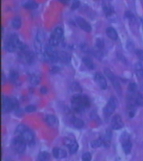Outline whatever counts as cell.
I'll return each instance as SVG.
<instances>
[{
    "instance_id": "cell-45",
    "label": "cell",
    "mask_w": 143,
    "mask_h": 161,
    "mask_svg": "<svg viewBox=\"0 0 143 161\" xmlns=\"http://www.w3.org/2000/svg\"><path fill=\"white\" fill-rule=\"evenodd\" d=\"M58 71H59V67H55L52 69V70H51V73H57Z\"/></svg>"
},
{
    "instance_id": "cell-2",
    "label": "cell",
    "mask_w": 143,
    "mask_h": 161,
    "mask_svg": "<svg viewBox=\"0 0 143 161\" xmlns=\"http://www.w3.org/2000/svg\"><path fill=\"white\" fill-rule=\"evenodd\" d=\"M21 43H22V42L19 41L17 35L13 34L9 37V39L5 42V48L7 52H14L19 49Z\"/></svg>"
},
{
    "instance_id": "cell-20",
    "label": "cell",
    "mask_w": 143,
    "mask_h": 161,
    "mask_svg": "<svg viewBox=\"0 0 143 161\" xmlns=\"http://www.w3.org/2000/svg\"><path fill=\"white\" fill-rule=\"evenodd\" d=\"M58 57L59 61L62 62L63 63H68L70 61V56L65 52H58Z\"/></svg>"
},
{
    "instance_id": "cell-4",
    "label": "cell",
    "mask_w": 143,
    "mask_h": 161,
    "mask_svg": "<svg viewBox=\"0 0 143 161\" xmlns=\"http://www.w3.org/2000/svg\"><path fill=\"white\" fill-rule=\"evenodd\" d=\"M42 55H43V58L45 60H47V61L52 62V63H56V62H57L59 60L58 52H56L51 45L50 47H47L45 48Z\"/></svg>"
},
{
    "instance_id": "cell-36",
    "label": "cell",
    "mask_w": 143,
    "mask_h": 161,
    "mask_svg": "<svg viewBox=\"0 0 143 161\" xmlns=\"http://www.w3.org/2000/svg\"><path fill=\"white\" fill-rule=\"evenodd\" d=\"M82 160H84V161L91 160V159H92L91 154H90L89 152H84V153L83 154L82 157Z\"/></svg>"
},
{
    "instance_id": "cell-15",
    "label": "cell",
    "mask_w": 143,
    "mask_h": 161,
    "mask_svg": "<svg viewBox=\"0 0 143 161\" xmlns=\"http://www.w3.org/2000/svg\"><path fill=\"white\" fill-rule=\"evenodd\" d=\"M52 154L54 157L57 159H62L67 157V152L63 149L59 148H55L52 150Z\"/></svg>"
},
{
    "instance_id": "cell-33",
    "label": "cell",
    "mask_w": 143,
    "mask_h": 161,
    "mask_svg": "<svg viewBox=\"0 0 143 161\" xmlns=\"http://www.w3.org/2000/svg\"><path fill=\"white\" fill-rule=\"evenodd\" d=\"M96 46H97V49H102L104 47V42L103 41V39H100V38H98L96 41Z\"/></svg>"
},
{
    "instance_id": "cell-29",
    "label": "cell",
    "mask_w": 143,
    "mask_h": 161,
    "mask_svg": "<svg viewBox=\"0 0 143 161\" xmlns=\"http://www.w3.org/2000/svg\"><path fill=\"white\" fill-rule=\"evenodd\" d=\"M104 74H105L106 76L108 77V79H110V81H111V82H113L114 80H116V79H117V77L114 76V75L113 74V73H112V72L110 71L109 69H107V68L104 69Z\"/></svg>"
},
{
    "instance_id": "cell-34",
    "label": "cell",
    "mask_w": 143,
    "mask_h": 161,
    "mask_svg": "<svg viewBox=\"0 0 143 161\" xmlns=\"http://www.w3.org/2000/svg\"><path fill=\"white\" fill-rule=\"evenodd\" d=\"M9 77H10V80L12 81L15 82L17 81V80L19 77V75H18V73L16 71H11L10 75H9Z\"/></svg>"
},
{
    "instance_id": "cell-16",
    "label": "cell",
    "mask_w": 143,
    "mask_h": 161,
    "mask_svg": "<svg viewBox=\"0 0 143 161\" xmlns=\"http://www.w3.org/2000/svg\"><path fill=\"white\" fill-rule=\"evenodd\" d=\"M45 122H47L49 126L50 127H56L58 125V120L55 115H49L45 118Z\"/></svg>"
},
{
    "instance_id": "cell-31",
    "label": "cell",
    "mask_w": 143,
    "mask_h": 161,
    "mask_svg": "<svg viewBox=\"0 0 143 161\" xmlns=\"http://www.w3.org/2000/svg\"><path fill=\"white\" fill-rule=\"evenodd\" d=\"M27 127L25 125H18L17 128L16 130H15V135L16 136H19L24 130H25L26 129H27Z\"/></svg>"
},
{
    "instance_id": "cell-43",
    "label": "cell",
    "mask_w": 143,
    "mask_h": 161,
    "mask_svg": "<svg viewBox=\"0 0 143 161\" xmlns=\"http://www.w3.org/2000/svg\"><path fill=\"white\" fill-rule=\"evenodd\" d=\"M47 92H48V90H47V89L46 87H44V86H43V87H41L40 92L42 93V94H46Z\"/></svg>"
},
{
    "instance_id": "cell-37",
    "label": "cell",
    "mask_w": 143,
    "mask_h": 161,
    "mask_svg": "<svg viewBox=\"0 0 143 161\" xmlns=\"http://www.w3.org/2000/svg\"><path fill=\"white\" fill-rule=\"evenodd\" d=\"M80 2L79 0H74L72 2V7H71V8H72V10H75V9H77V8L80 7Z\"/></svg>"
},
{
    "instance_id": "cell-28",
    "label": "cell",
    "mask_w": 143,
    "mask_h": 161,
    "mask_svg": "<svg viewBox=\"0 0 143 161\" xmlns=\"http://www.w3.org/2000/svg\"><path fill=\"white\" fill-rule=\"evenodd\" d=\"M49 158V154L48 153V152H45V151H44V152H41L39 154V155H38V159H39V160L40 161L47 160Z\"/></svg>"
},
{
    "instance_id": "cell-24",
    "label": "cell",
    "mask_w": 143,
    "mask_h": 161,
    "mask_svg": "<svg viewBox=\"0 0 143 161\" xmlns=\"http://www.w3.org/2000/svg\"><path fill=\"white\" fill-rule=\"evenodd\" d=\"M82 62L84 64V65H85L87 68L90 69V70H93V69L94 68V63H93L92 60L90 58H89V57H84V58L82 59Z\"/></svg>"
},
{
    "instance_id": "cell-35",
    "label": "cell",
    "mask_w": 143,
    "mask_h": 161,
    "mask_svg": "<svg viewBox=\"0 0 143 161\" xmlns=\"http://www.w3.org/2000/svg\"><path fill=\"white\" fill-rule=\"evenodd\" d=\"M137 86L136 83L132 82L129 84L128 90L130 91V92H132V93L134 92H136V90H137Z\"/></svg>"
},
{
    "instance_id": "cell-7",
    "label": "cell",
    "mask_w": 143,
    "mask_h": 161,
    "mask_svg": "<svg viewBox=\"0 0 143 161\" xmlns=\"http://www.w3.org/2000/svg\"><path fill=\"white\" fill-rule=\"evenodd\" d=\"M45 39V35L42 30H39L37 33L35 39V49L38 53H41L42 51V45Z\"/></svg>"
},
{
    "instance_id": "cell-38",
    "label": "cell",
    "mask_w": 143,
    "mask_h": 161,
    "mask_svg": "<svg viewBox=\"0 0 143 161\" xmlns=\"http://www.w3.org/2000/svg\"><path fill=\"white\" fill-rule=\"evenodd\" d=\"M36 110V107L34 105H28L25 107V111L27 112H33Z\"/></svg>"
},
{
    "instance_id": "cell-8",
    "label": "cell",
    "mask_w": 143,
    "mask_h": 161,
    "mask_svg": "<svg viewBox=\"0 0 143 161\" xmlns=\"http://www.w3.org/2000/svg\"><path fill=\"white\" fill-rule=\"evenodd\" d=\"M20 57L21 60L25 63H27V64H32L35 60V54L32 52H30L29 49L23 51V52H20Z\"/></svg>"
},
{
    "instance_id": "cell-30",
    "label": "cell",
    "mask_w": 143,
    "mask_h": 161,
    "mask_svg": "<svg viewBox=\"0 0 143 161\" xmlns=\"http://www.w3.org/2000/svg\"><path fill=\"white\" fill-rule=\"evenodd\" d=\"M103 144V140L102 139H98L95 140H93L91 142V147L92 148H97L101 146Z\"/></svg>"
},
{
    "instance_id": "cell-44",
    "label": "cell",
    "mask_w": 143,
    "mask_h": 161,
    "mask_svg": "<svg viewBox=\"0 0 143 161\" xmlns=\"http://www.w3.org/2000/svg\"><path fill=\"white\" fill-rule=\"evenodd\" d=\"M82 50L84 51V52H87V51L89 50L88 47L85 45H83L82 46Z\"/></svg>"
},
{
    "instance_id": "cell-26",
    "label": "cell",
    "mask_w": 143,
    "mask_h": 161,
    "mask_svg": "<svg viewBox=\"0 0 143 161\" xmlns=\"http://www.w3.org/2000/svg\"><path fill=\"white\" fill-rule=\"evenodd\" d=\"M40 77L36 74H32L29 77V82L33 85H37L40 82Z\"/></svg>"
},
{
    "instance_id": "cell-41",
    "label": "cell",
    "mask_w": 143,
    "mask_h": 161,
    "mask_svg": "<svg viewBox=\"0 0 143 161\" xmlns=\"http://www.w3.org/2000/svg\"><path fill=\"white\" fill-rule=\"evenodd\" d=\"M72 88L74 89V91H76V92L77 91L81 92L82 91L81 87H80V86L79 85V84H77V83H74V84H72Z\"/></svg>"
},
{
    "instance_id": "cell-18",
    "label": "cell",
    "mask_w": 143,
    "mask_h": 161,
    "mask_svg": "<svg viewBox=\"0 0 143 161\" xmlns=\"http://www.w3.org/2000/svg\"><path fill=\"white\" fill-rule=\"evenodd\" d=\"M106 33H107V37L111 39H112V40H117V38H118L117 32H116V30L114 28L111 27H108L106 29Z\"/></svg>"
},
{
    "instance_id": "cell-27",
    "label": "cell",
    "mask_w": 143,
    "mask_h": 161,
    "mask_svg": "<svg viewBox=\"0 0 143 161\" xmlns=\"http://www.w3.org/2000/svg\"><path fill=\"white\" fill-rule=\"evenodd\" d=\"M135 68L138 77L143 78V65L142 63H137L135 66Z\"/></svg>"
},
{
    "instance_id": "cell-5",
    "label": "cell",
    "mask_w": 143,
    "mask_h": 161,
    "mask_svg": "<svg viewBox=\"0 0 143 161\" xmlns=\"http://www.w3.org/2000/svg\"><path fill=\"white\" fill-rule=\"evenodd\" d=\"M26 143L27 142L22 138L17 136L12 140V146L15 151L21 154L23 153L26 150Z\"/></svg>"
},
{
    "instance_id": "cell-32",
    "label": "cell",
    "mask_w": 143,
    "mask_h": 161,
    "mask_svg": "<svg viewBox=\"0 0 143 161\" xmlns=\"http://www.w3.org/2000/svg\"><path fill=\"white\" fill-rule=\"evenodd\" d=\"M135 103L136 104L139 106H143V94H139L136 97L135 99Z\"/></svg>"
},
{
    "instance_id": "cell-17",
    "label": "cell",
    "mask_w": 143,
    "mask_h": 161,
    "mask_svg": "<svg viewBox=\"0 0 143 161\" xmlns=\"http://www.w3.org/2000/svg\"><path fill=\"white\" fill-rule=\"evenodd\" d=\"M23 7L27 9H29V10H32V9H35L38 7V5L36 2H35L34 0H27L23 3Z\"/></svg>"
},
{
    "instance_id": "cell-39",
    "label": "cell",
    "mask_w": 143,
    "mask_h": 161,
    "mask_svg": "<svg viewBox=\"0 0 143 161\" xmlns=\"http://www.w3.org/2000/svg\"><path fill=\"white\" fill-rule=\"evenodd\" d=\"M135 53H136V55L137 56V57H138L140 60L143 61V50H141V49H137V50H136Z\"/></svg>"
},
{
    "instance_id": "cell-6",
    "label": "cell",
    "mask_w": 143,
    "mask_h": 161,
    "mask_svg": "<svg viewBox=\"0 0 143 161\" xmlns=\"http://www.w3.org/2000/svg\"><path fill=\"white\" fill-rule=\"evenodd\" d=\"M117 103H118V101H117V100L115 97H111L109 100L107 105L104 107V110H103L104 115H106L107 117L110 116L114 112V110H115L116 107L117 106Z\"/></svg>"
},
{
    "instance_id": "cell-46",
    "label": "cell",
    "mask_w": 143,
    "mask_h": 161,
    "mask_svg": "<svg viewBox=\"0 0 143 161\" xmlns=\"http://www.w3.org/2000/svg\"><path fill=\"white\" fill-rule=\"evenodd\" d=\"M59 1L64 5H67L68 3V0H59Z\"/></svg>"
},
{
    "instance_id": "cell-9",
    "label": "cell",
    "mask_w": 143,
    "mask_h": 161,
    "mask_svg": "<svg viewBox=\"0 0 143 161\" xmlns=\"http://www.w3.org/2000/svg\"><path fill=\"white\" fill-rule=\"evenodd\" d=\"M94 81L97 82V84H98L99 87L102 89V90H106L107 88V82L106 80L105 77H104L103 75H102L101 73H97L94 75Z\"/></svg>"
},
{
    "instance_id": "cell-14",
    "label": "cell",
    "mask_w": 143,
    "mask_h": 161,
    "mask_svg": "<svg viewBox=\"0 0 143 161\" xmlns=\"http://www.w3.org/2000/svg\"><path fill=\"white\" fill-rule=\"evenodd\" d=\"M14 110L13 103H12V98H9L5 97L3 101V111L4 112H10L11 110Z\"/></svg>"
},
{
    "instance_id": "cell-25",
    "label": "cell",
    "mask_w": 143,
    "mask_h": 161,
    "mask_svg": "<svg viewBox=\"0 0 143 161\" xmlns=\"http://www.w3.org/2000/svg\"><path fill=\"white\" fill-rule=\"evenodd\" d=\"M22 25V20H21L20 17H16L14 18L12 21V26L14 29H18L21 27Z\"/></svg>"
},
{
    "instance_id": "cell-1",
    "label": "cell",
    "mask_w": 143,
    "mask_h": 161,
    "mask_svg": "<svg viewBox=\"0 0 143 161\" xmlns=\"http://www.w3.org/2000/svg\"><path fill=\"white\" fill-rule=\"evenodd\" d=\"M72 107L77 112H82L90 107V102L86 95L76 94L72 98Z\"/></svg>"
},
{
    "instance_id": "cell-22",
    "label": "cell",
    "mask_w": 143,
    "mask_h": 161,
    "mask_svg": "<svg viewBox=\"0 0 143 161\" xmlns=\"http://www.w3.org/2000/svg\"><path fill=\"white\" fill-rule=\"evenodd\" d=\"M112 140V132H110V130H107L106 131L105 136H104V139H103V144L105 147H109L110 145V142Z\"/></svg>"
},
{
    "instance_id": "cell-3",
    "label": "cell",
    "mask_w": 143,
    "mask_h": 161,
    "mask_svg": "<svg viewBox=\"0 0 143 161\" xmlns=\"http://www.w3.org/2000/svg\"><path fill=\"white\" fill-rule=\"evenodd\" d=\"M63 29L61 27H57L53 32L52 33V35L49 39V43L51 46L55 47L57 46L60 42L62 41V37H63Z\"/></svg>"
},
{
    "instance_id": "cell-10",
    "label": "cell",
    "mask_w": 143,
    "mask_h": 161,
    "mask_svg": "<svg viewBox=\"0 0 143 161\" xmlns=\"http://www.w3.org/2000/svg\"><path fill=\"white\" fill-rule=\"evenodd\" d=\"M18 137H20L25 142H28V143H32L34 142V134L29 128L24 130Z\"/></svg>"
},
{
    "instance_id": "cell-21",
    "label": "cell",
    "mask_w": 143,
    "mask_h": 161,
    "mask_svg": "<svg viewBox=\"0 0 143 161\" xmlns=\"http://www.w3.org/2000/svg\"><path fill=\"white\" fill-rule=\"evenodd\" d=\"M103 10H104V14H105L107 17L110 16V15H112L114 12V8L109 3H105L103 5Z\"/></svg>"
},
{
    "instance_id": "cell-12",
    "label": "cell",
    "mask_w": 143,
    "mask_h": 161,
    "mask_svg": "<svg viewBox=\"0 0 143 161\" xmlns=\"http://www.w3.org/2000/svg\"><path fill=\"white\" fill-rule=\"evenodd\" d=\"M65 145L68 147L70 154H74L78 150L79 145L76 141L69 139H65Z\"/></svg>"
},
{
    "instance_id": "cell-42",
    "label": "cell",
    "mask_w": 143,
    "mask_h": 161,
    "mask_svg": "<svg viewBox=\"0 0 143 161\" xmlns=\"http://www.w3.org/2000/svg\"><path fill=\"white\" fill-rule=\"evenodd\" d=\"M15 112H16V115H17V116L20 117V115L22 116V115H23V112H22V110L21 109H19V108H18L17 110H15Z\"/></svg>"
},
{
    "instance_id": "cell-13",
    "label": "cell",
    "mask_w": 143,
    "mask_h": 161,
    "mask_svg": "<svg viewBox=\"0 0 143 161\" xmlns=\"http://www.w3.org/2000/svg\"><path fill=\"white\" fill-rule=\"evenodd\" d=\"M112 128L113 130H120L123 127V122L120 115H115L112 119Z\"/></svg>"
},
{
    "instance_id": "cell-23",
    "label": "cell",
    "mask_w": 143,
    "mask_h": 161,
    "mask_svg": "<svg viewBox=\"0 0 143 161\" xmlns=\"http://www.w3.org/2000/svg\"><path fill=\"white\" fill-rule=\"evenodd\" d=\"M72 122L73 125L76 128H78V129L82 128L84 125V122L81 119H79V118H73V119L72 120Z\"/></svg>"
},
{
    "instance_id": "cell-11",
    "label": "cell",
    "mask_w": 143,
    "mask_h": 161,
    "mask_svg": "<svg viewBox=\"0 0 143 161\" xmlns=\"http://www.w3.org/2000/svg\"><path fill=\"white\" fill-rule=\"evenodd\" d=\"M76 22H77L79 27H80L82 29L85 31L86 32H90L92 31L91 25H90L85 19H83V18L79 17H77V19H76Z\"/></svg>"
},
{
    "instance_id": "cell-19",
    "label": "cell",
    "mask_w": 143,
    "mask_h": 161,
    "mask_svg": "<svg viewBox=\"0 0 143 161\" xmlns=\"http://www.w3.org/2000/svg\"><path fill=\"white\" fill-rule=\"evenodd\" d=\"M122 148L123 150L124 151L126 154H129L131 152L132 148V144L131 141L130 139L125 140L122 141Z\"/></svg>"
},
{
    "instance_id": "cell-40",
    "label": "cell",
    "mask_w": 143,
    "mask_h": 161,
    "mask_svg": "<svg viewBox=\"0 0 143 161\" xmlns=\"http://www.w3.org/2000/svg\"><path fill=\"white\" fill-rule=\"evenodd\" d=\"M125 16L126 17L128 18V19H130V20H134V19H135V17H134V15H133L131 12H130V11H127V12H126Z\"/></svg>"
}]
</instances>
